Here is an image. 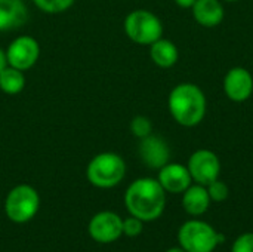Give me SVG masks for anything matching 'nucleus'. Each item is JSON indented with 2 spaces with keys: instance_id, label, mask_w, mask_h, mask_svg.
Instances as JSON below:
<instances>
[{
  "instance_id": "1",
  "label": "nucleus",
  "mask_w": 253,
  "mask_h": 252,
  "mask_svg": "<svg viewBox=\"0 0 253 252\" xmlns=\"http://www.w3.org/2000/svg\"><path fill=\"white\" fill-rule=\"evenodd\" d=\"M125 205L129 214L141 221H154L165 211L166 192L154 178H138L127 187Z\"/></svg>"
},
{
  "instance_id": "2",
  "label": "nucleus",
  "mask_w": 253,
  "mask_h": 252,
  "mask_svg": "<svg viewBox=\"0 0 253 252\" xmlns=\"http://www.w3.org/2000/svg\"><path fill=\"white\" fill-rule=\"evenodd\" d=\"M168 107L170 116L178 125L184 128H194L205 119L208 101L202 88L194 83L184 82L170 91Z\"/></svg>"
},
{
  "instance_id": "3",
  "label": "nucleus",
  "mask_w": 253,
  "mask_h": 252,
  "mask_svg": "<svg viewBox=\"0 0 253 252\" xmlns=\"http://www.w3.org/2000/svg\"><path fill=\"white\" fill-rule=\"evenodd\" d=\"M126 175L123 157L114 151H104L90 159L86 168L87 181L98 189H113L119 186Z\"/></svg>"
},
{
  "instance_id": "4",
  "label": "nucleus",
  "mask_w": 253,
  "mask_h": 252,
  "mask_svg": "<svg viewBox=\"0 0 253 252\" xmlns=\"http://www.w3.org/2000/svg\"><path fill=\"white\" fill-rule=\"evenodd\" d=\"M123 28L129 40L136 45L150 46L163 37V24L160 18L147 9H135L125 18Z\"/></svg>"
},
{
  "instance_id": "5",
  "label": "nucleus",
  "mask_w": 253,
  "mask_h": 252,
  "mask_svg": "<svg viewBox=\"0 0 253 252\" xmlns=\"http://www.w3.org/2000/svg\"><path fill=\"white\" fill-rule=\"evenodd\" d=\"M225 236L218 233L211 224L199 220L184 223L178 232V242L187 252H212Z\"/></svg>"
},
{
  "instance_id": "6",
  "label": "nucleus",
  "mask_w": 253,
  "mask_h": 252,
  "mask_svg": "<svg viewBox=\"0 0 253 252\" xmlns=\"http://www.w3.org/2000/svg\"><path fill=\"white\" fill-rule=\"evenodd\" d=\"M40 196L37 190L28 184L15 186L6 196L4 212L7 218L16 224L28 223L39 211Z\"/></svg>"
},
{
  "instance_id": "7",
  "label": "nucleus",
  "mask_w": 253,
  "mask_h": 252,
  "mask_svg": "<svg viewBox=\"0 0 253 252\" xmlns=\"http://www.w3.org/2000/svg\"><path fill=\"white\" fill-rule=\"evenodd\" d=\"M7 65L15 67L21 71L33 68L40 58V45L39 42L28 34L15 37L6 48Z\"/></svg>"
},
{
  "instance_id": "8",
  "label": "nucleus",
  "mask_w": 253,
  "mask_h": 252,
  "mask_svg": "<svg viewBox=\"0 0 253 252\" xmlns=\"http://www.w3.org/2000/svg\"><path fill=\"white\" fill-rule=\"evenodd\" d=\"M187 168L193 181L202 186H208L216 178H219L221 160L212 150L200 149L190 156Z\"/></svg>"
},
{
  "instance_id": "9",
  "label": "nucleus",
  "mask_w": 253,
  "mask_h": 252,
  "mask_svg": "<svg viewBox=\"0 0 253 252\" xmlns=\"http://www.w3.org/2000/svg\"><path fill=\"white\" fill-rule=\"evenodd\" d=\"M89 235L99 244H111L123 235V220L111 211H102L92 217Z\"/></svg>"
},
{
  "instance_id": "10",
  "label": "nucleus",
  "mask_w": 253,
  "mask_h": 252,
  "mask_svg": "<svg viewBox=\"0 0 253 252\" xmlns=\"http://www.w3.org/2000/svg\"><path fill=\"white\" fill-rule=\"evenodd\" d=\"M224 92L230 101L245 102L253 94V76L245 67H233L224 77Z\"/></svg>"
},
{
  "instance_id": "11",
  "label": "nucleus",
  "mask_w": 253,
  "mask_h": 252,
  "mask_svg": "<svg viewBox=\"0 0 253 252\" xmlns=\"http://www.w3.org/2000/svg\"><path fill=\"white\" fill-rule=\"evenodd\" d=\"M139 157L142 163L151 169H160L170 159V149L163 137L150 134L148 137L142 138L138 147Z\"/></svg>"
},
{
  "instance_id": "12",
  "label": "nucleus",
  "mask_w": 253,
  "mask_h": 252,
  "mask_svg": "<svg viewBox=\"0 0 253 252\" xmlns=\"http://www.w3.org/2000/svg\"><path fill=\"white\" fill-rule=\"evenodd\" d=\"M157 181L168 193L179 195L184 193L193 183L190 171L187 166L181 163H166L163 168L159 169Z\"/></svg>"
},
{
  "instance_id": "13",
  "label": "nucleus",
  "mask_w": 253,
  "mask_h": 252,
  "mask_svg": "<svg viewBox=\"0 0 253 252\" xmlns=\"http://www.w3.org/2000/svg\"><path fill=\"white\" fill-rule=\"evenodd\" d=\"M28 19V7L24 0H0V31L7 33L21 28Z\"/></svg>"
},
{
  "instance_id": "14",
  "label": "nucleus",
  "mask_w": 253,
  "mask_h": 252,
  "mask_svg": "<svg viewBox=\"0 0 253 252\" xmlns=\"http://www.w3.org/2000/svg\"><path fill=\"white\" fill-rule=\"evenodd\" d=\"M196 22L206 28H213L224 21L225 10L221 0H196L191 7Z\"/></svg>"
},
{
  "instance_id": "15",
  "label": "nucleus",
  "mask_w": 253,
  "mask_h": 252,
  "mask_svg": "<svg viewBox=\"0 0 253 252\" xmlns=\"http://www.w3.org/2000/svg\"><path fill=\"white\" fill-rule=\"evenodd\" d=\"M211 198L208 193L206 186L202 184H194L190 186L182 196V206L184 209L190 214V215H203L209 206H211Z\"/></svg>"
},
{
  "instance_id": "16",
  "label": "nucleus",
  "mask_w": 253,
  "mask_h": 252,
  "mask_svg": "<svg viewBox=\"0 0 253 252\" xmlns=\"http://www.w3.org/2000/svg\"><path fill=\"white\" fill-rule=\"evenodd\" d=\"M150 58L160 68H170L179 59V50L176 45L168 39L160 37L150 45Z\"/></svg>"
},
{
  "instance_id": "17",
  "label": "nucleus",
  "mask_w": 253,
  "mask_h": 252,
  "mask_svg": "<svg viewBox=\"0 0 253 252\" xmlns=\"http://www.w3.org/2000/svg\"><path fill=\"white\" fill-rule=\"evenodd\" d=\"M25 88L24 71L6 65L0 71V91L6 95H18Z\"/></svg>"
},
{
  "instance_id": "18",
  "label": "nucleus",
  "mask_w": 253,
  "mask_h": 252,
  "mask_svg": "<svg viewBox=\"0 0 253 252\" xmlns=\"http://www.w3.org/2000/svg\"><path fill=\"white\" fill-rule=\"evenodd\" d=\"M76 0H33L36 7L44 13L49 15H56V13H64L67 12Z\"/></svg>"
},
{
  "instance_id": "19",
  "label": "nucleus",
  "mask_w": 253,
  "mask_h": 252,
  "mask_svg": "<svg viewBox=\"0 0 253 252\" xmlns=\"http://www.w3.org/2000/svg\"><path fill=\"white\" fill-rule=\"evenodd\" d=\"M130 132L133 137L142 140L145 137H148L150 134H153V123L147 116H135L130 120Z\"/></svg>"
},
{
  "instance_id": "20",
  "label": "nucleus",
  "mask_w": 253,
  "mask_h": 252,
  "mask_svg": "<svg viewBox=\"0 0 253 252\" xmlns=\"http://www.w3.org/2000/svg\"><path fill=\"white\" fill-rule=\"evenodd\" d=\"M206 189H208V193H209V198L212 202H224L230 196V189H228L227 183L221 181L219 178H216L215 181L208 184Z\"/></svg>"
},
{
  "instance_id": "21",
  "label": "nucleus",
  "mask_w": 253,
  "mask_h": 252,
  "mask_svg": "<svg viewBox=\"0 0 253 252\" xmlns=\"http://www.w3.org/2000/svg\"><path fill=\"white\" fill-rule=\"evenodd\" d=\"M144 221H141L139 218L130 215L129 218L123 220V235L127 238H136L142 233L144 229Z\"/></svg>"
},
{
  "instance_id": "22",
  "label": "nucleus",
  "mask_w": 253,
  "mask_h": 252,
  "mask_svg": "<svg viewBox=\"0 0 253 252\" xmlns=\"http://www.w3.org/2000/svg\"><path fill=\"white\" fill-rule=\"evenodd\" d=\"M231 252H253V233L240 235L234 241Z\"/></svg>"
},
{
  "instance_id": "23",
  "label": "nucleus",
  "mask_w": 253,
  "mask_h": 252,
  "mask_svg": "<svg viewBox=\"0 0 253 252\" xmlns=\"http://www.w3.org/2000/svg\"><path fill=\"white\" fill-rule=\"evenodd\" d=\"M175 3L182 9H191L193 4L196 3V0H175Z\"/></svg>"
},
{
  "instance_id": "24",
  "label": "nucleus",
  "mask_w": 253,
  "mask_h": 252,
  "mask_svg": "<svg viewBox=\"0 0 253 252\" xmlns=\"http://www.w3.org/2000/svg\"><path fill=\"white\" fill-rule=\"evenodd\" d=\"M7 65V59H6V52L0 48V71Z\"/></svg>"
},
{
  "instance_id": "25",
  "label": "nucleus",
  "mask_w": 253,
  "mask_h": 252,
  "mask_svg": "<svg viewBox=\"0 0 253 252\" xmlns=\"http://www.w3.org/2000/svg\"><path fill=\"white\" fill-rule=\"evenodd\" d=\"M166 252H187L185 250H182V248H170V250H168Z\"/></svg>"
},
{
  "instance_id": "26",
  "label": "nucleus",
  "mask_w": 253,
  "mask_h": 252,
  "mask_svg": "<svg viewBox=\"0 0 253 252\" xmlns=\"http://www.w3.org/2000/svg\"><path fill=\"white\" fill-rule=\"evenodd\" d=\"M224 1H239V0H224Z\"/></svg>"
}]
</instances>
